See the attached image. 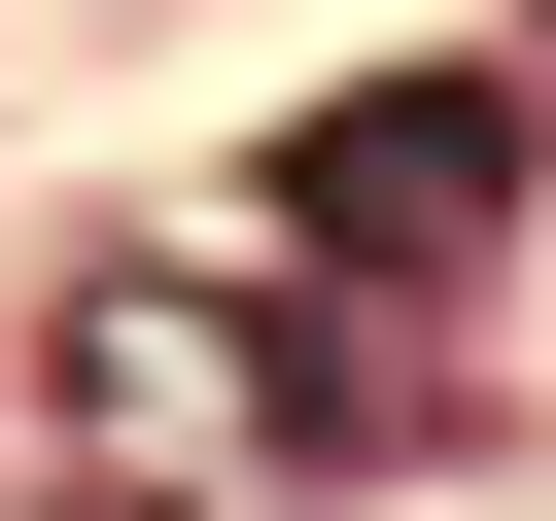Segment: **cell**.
Instances as JSON below:
<instances>
[{"label": "cell", "mask_w": 556, "mask_h": 521, "mask_svg": "<svg viewBox=\"0 0 556 521\" xmlns=\"http://www.w3.org/2000/svg\"><path fill=\"white\" fill-rule=\"evenodd\" d=\"M70 452H104L139 521H174V486H278V452H313V382L243 347V278H174V243H104V278H70Z\"/></svg>", "instance_id": "6da1fadb"}, {"label": "cell", "mask_w": 556, "mask_h": 521, "mask_svg": "<svg viewBox=\"0 0 556 521\" xmlns=\"http://www.w3.org/2000/svg\"><path fill=\"white\" fill-rule=\"evenodd\" d=\"M278 243H313V278H486V243H521V104H486V69L313 104V139H278Z\"/></svg>", "instance_id": "7a4b0ae2"}, {"label": "cell", "mask_w": 556, "mask_h": 521, "mask_svg": "<svg viewBox=\"0 0 556 521\" xmlns=\"http://www.w3.org/2000/svg\"><path fill=\"white\" fill-rule=\"evenodd\" d=\"M0 521H139V486H104V452H70V486H0Z\"/></svg>", "instance_id": "3957f363"}]
</instances>
